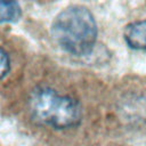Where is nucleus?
I'll use <instances>...</instances> for the list:
<instances>
[{
    "label": "nucleus",
    "instance_id": "nucleus-1",
    "mask_svg": "<svg viewBox=\"0 0 146 146\" xmlns=\"http://www.w3.org/2000/svg\"><path fill=\"white\" fill-rule=\"evenodd\" d=\"M51 35L64 51L74 56H86L95 47L97 24L88 8L68 6L55 17Z\"/></svg>",
    "mask_w": 146,
    "mask_h": 146
},
{
    "label": "nucleus",
    "instance_id": "nucleus-4",
    "mask_svg": "<svg viewBox=\"0 0 146 146\" xmlns=\"http://www.w3.org/2000/svg\"><path fill=\"white\" fill-rule=\"evenodd\" d=\"M21 6L15 1H0V24L15 23L21 18Z\"/></svg>",
    "mask_w": 146,
    "mask_h": 146
},
{
    "label": "nucleus",
    "instance_id": "nucleus-2",
    "mask_svg": "<svg viewBox=\"0 0 146 146\" xmlns=\"http://www.w3.org/2000/svg\"><path fill=\"white\" fill-rule=\"evenodd\" d=\"M27 107L34 122L54 129L75 128L82 119V110L76 99L59 95L49 87L35 88L29 97Z\"/></svg>",
    "mask_w": 146,
    "mask_h": 146
},
{
    "label": "nucleus",
    "instance_id": "nucleus-3",
    "mask_svg": "<svg viewBox=\"0 0 146 146\" xmlns=\"http://www.w3.org/2000/svg\"><path fill=\"white\" fill-rule=\"evenodd\" d=\"M123 38L130 48L136 50L146 49V19L128 24L124 29Z\"/></svg>",
    "mask_w": 146,
    "mask_h": 146
},
{
    "label": "nucleus",
    "instance_id": "nucleus-5",
    "mask_svg": "<svg viewBox=\"0 0 146 146\" xmlns=\"http://www.w3.org/2000/svg\"><path fill=\"white\" fill-rule=\"evenodd\" d=\"M10 70V59L7 51L0 47V80L3 79Z\"/></svg>",
    "mask_w": 146,
    "mask_h": 146
}]
</instances>
